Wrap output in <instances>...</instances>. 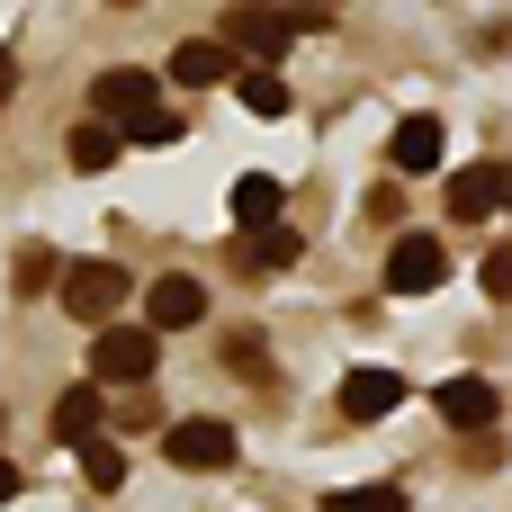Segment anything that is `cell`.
<instances>
[{
    "label": "cell",
    "instance_id": "1",
    "mask_svg": "<svg viewBox=\"0 0 512 512\" xmlns=\"http://www.w3.org/2000/svg\"><path fill=\"white\" fill-rule=\"evenodd\" d=\"M333 27V9H252V0H234L225 18H216V45L243 63V72H279V54L297 45V36H324Z\"/></svg>",
    "mask_w": 512,
    "mask_h": 512
},
{
    "label": "cell",
    "instance_id": "2",
    "mask_svg": "<svg viewBox=\"0 0 512 512\" xmlns=\"http://www.w3.org/2000/svg\"><path fill=\"white\" fill-rule=\"evenodd\" d=\"M153 369H162V342H153L144 324H126V315H117V324H99V333H90V387H99V396H108V387H144Z\"/></svg>",
    "mask_w": 512,
    "mask_h": 512
},
{
    "label": "cell",
    "instance_id": "3",
    "mask_svg": "<svg viewBox=\"0 0 512 512\" xmlns=\"http://www.w3.org/2000/svg\"><path fill=\"white\" fill-rule=\"evenodd\" d=\"M162 108V72H135V63H108L99 81H90V117L126 144V126H144Z\"/></svg>",
    "mask_w": 512,
    "mask_h": 512
},
{
    "label": "cell",
    "instance_id": "4",
    "mask_svg": "<svg viewBox=\"0 0 512 512\" xmlns=\"http://www.w3.org/2000/svg\"><path fill=\"white\" fill-rule=\"evenodd\" d=\"M54 288H63V306L99 333V324H117V315H126V288H135V279H126L117 261H63V279H54Z\"/></svg>",
    "mask_w": 512,
    "mask_h": 512
},
{
    "label": "cell",
    "instance_id": "5",
    "mask_svg": "<svg viewBox=\"0 0 512 512\" xmlns=\"http://www.w3.org/2000/svg\"><path fill=\"white\" fill-rule=\"evenodd\" d=\"M234 423H216V414H189V423H171L162 432V459L171 468H189V477H216V468H234Z\"/></svg>",
    "mask_w": 512,
    "mask_h": 512
},
{
    "label": "cell",
    "instance_id": "6",
    "mask_svg": "<svg viewBox=\"0 0 512 512\" xmlns=\"http://www.w3.org/2000/svg\"><path fill=\"white\" fill-rule=\"evenodd\" d=\"M441 279H450L441 234H396V243H387V297H432Z\"/></svg>",
    "mask_w": 512,
    "mask_h": 512
},
{
    "label": "cell",
    "instance_id": "7",
    "mask_svg": "<svg viewBox=\"0 0 512 512\" xmlns=\"http://www.w3.org/2000/svg\"><path fill=\"white\" fill-rule=\"evenodd\" d=\"M396 405H405V378H396V369H378V360H369V369H351V378L333 387V414H342V423H387Z\"/></svg>",
    "mask_w": 512,
    "mask_h": 512
},
{
    "label": "cell",
    "instance_id": "8",
    "mask_svg": "<svg viewBox=\"0 0 512 512\" xmlns=\"http://www.w3.org/2000/svg\"><path fill=\"white\" fill-rule=\"evenodd\" d=\"M432 414H441L450 432L486 441V432H495V414H504V396H495V378H450V387H432Z\"/></svg>",
    "mask_w": 512,
    "mask_h": 512
},
{
    "label": "cell",
    "instance_id": "9",
    "mask_svg": "<svg viewBox=\"0 0 512 512\" xmlns=\"http://www.w3.org/2000/svg\"><path fill=\"white\" fill-rule=\"evenodd\" d=\"M198 315H207V288H198L189 270H171V279L144 288V333H153V342H162V333H189Z\"/></svg>",
    "mask_w": 512,
    "mask_h": 512
},
{
    "label": "cell",
    "instance_id": "10",
    "mask_svg": "<svg viewBox=\"0 0 512 512\" xmlns=\"http://www.w3.org/2000/svg\"><path fill=\"white\" fill-rule=\"evenodd\" d=\"M495 207H512V162H468V171H450V216L486 225Z\"/></svg>",
    "mask_w": 512,
    "mask_h": 512
},
{
    "label": "cell",
    "instance_id": "11",
    "mask_svg": "<svg viewBox=\"0 0 512 512\" xmlns=\"http://www.w3.org/2000/svg\"><path fill=\"white\" fill-rule=\"evenodd\" d=\"M297 261H306V234H297V225L234 234V270H243V279H270V270H297Z\"/></svg>",
    "mask_w": 512,
    "mask_h": 512
},
{
    "label": "cell",
    "instance_id": "12",
    "mask_svg": "<svg viewBox=\"0 0 512 512\" xmlns=\"http://www.w3.org/2000/svg\"><path fill=\"white\" fill-rule=\"evenodd\" d=\"M162 72H171L180 90H216V81H234L243 63H234L216 36H189V45H171V63H162Z\"/></svg>",
    "mask_w": 512,
    "mask_h": 512
},
{
    "label": "cell",
    "instance_id": "13",
    "mask_svg": "<svg viewBox=\"0 0 512 512\" xmlns=\"http://www.w3.org/2000/svg\"><path fill=\"white\" fill-rule=\"evenodd\" d=\"M225 207H234V225H243V234H270V225H288V189H279L270 171H243Z\"/></svg>",
    "mask_w": 512,
    "mask_h": 512
},
{
    "label": "cell",
    "instance_id": "14",
    "mask_svg": "<svg viewBox=\"0 0 512 512\" xmlns=\"http://www.w3.org/2000/svg\"><path fill=\"white\" fill-rule=\"evenodd\" d=\"M387 162H396L405 180H432V171H441V117H405V126L387 135Z\"/></svg>",
    "mask_w": 512,
    "mask_h": 512
},
{
    "label": "cell",
    "instance_id": "15",
    "mask_svg": "<svg viewBox=\"0 0 512 512\" xmlns=\"http://www.w3.org/2000/svg\"><path fill=\"white\" fill-rule=\"evenodd\" d=\"M99 414H108V396H99L90 378H81V387H63V396H54V441H63V450L99 441Z\"/></svg>",
    "mask_w": 512,
    "mask_h": 512
},
{
    "label": "cell",
    "instance_id": "16",
    "mask_svg": "<svg viewBox=\"0 0 512 512\" xmlns=\"http://www.w3.org/2000/svg\"><path fill=\"white\" fill-rule=\"evenodd\" d=\"M54 279H63L54 243H18V252H9V297H45Z\"/></svg>",
    "mask_w": 512,
    "mask_h": 512
},
{
    "label": "cell",
    "instance_id": "17",
    "mask_svg": "<svg viewBox=\"0 0 512 512\" xmlns=\"http://www.w3.org/2000/svg\"><path fill=\"white\" fill-rule=\"evenodd\" d=\"M234 99H243V108H252V117H288V108H297V99H288V81H279V72H234Z\"/></svg>",
    "mask_w": 512,
    "mask_h": 512
},
{
    "label": "cell",
    "instance_id": "18",
    "mask_svg": "<svg viewBox=\"0 0 512 512\" xmlns=\"http://www.w3.org/2000/svg\"><path fill=\"white\" fill-rule=\"evenodd\" d=\"M63 144H72V171H108V162H117V153H126V144H117V135H108V126H99V117H81V126H72V135H63Z\"/></svg>",
    "mask_w": 512,
    "mask_h": 512
},
{
    "label": "cell",
    "instance_id": "19",
    "mask_svg": "<svg viewBox=\"0 0 512 512\" xmlns=\"http://www.w3.org/2000/svg\"><path fill=\"white\" fill-rule=\"evenodd\" d=\"M81 486H90V495H117V486H126V450H117V441H81Z\"/></svg>",
    "mask_w": 512,
    "mask_h": 512
},
{
    "label": "cell",
    "instance_id": "20",
    "mask_svg": "<svg viewBox=\"0 0 512 512\" xmlns=\"http://www.w3.org/2000/svg\"><path fill=\"white\" fill-rule=\"evenodd\" d=\"M324 512H405V486H342L324 495Z\"/></svg>",
    "mask_w": 512,
    "mask_h": 512
},
{
    "label": "cell",
    "instance_id": "21",
    "mask_svg": "<svg viewBox=\"0 0 512 512\" xmlns=\"http://www.w3.org/2000/svg\"><path fill=\"white\" fill-rule=\"evenodd\" d=\"M225 369L234 378H270V342L261 333H225Z\"/></svg>",
    "mask_w": 512,
    "mask_h": 512
},
{
    "label": "cell",
    "instance_id": "22",
    "mask_svg": "<svg viewBox=\"0 0 512 512\" xmlns=\"http://www.w3.org/2000/svg\"><path fill=\"white\" fill-rule=\"evenodd\" d=\"M189 126H180V108H153L144 126H126V144H144V153H162V144H180Z\"/></svg>",
    "mask_w": 512,
    "mask_h": 512
},
{
    "label": "cell",
    "instance_id": "23",
    "mask_svg": "<svg viewBox=\"0 0 512 512\" xmlns=\"http://www.w3.org/2000/svg\"><path fill=\"white\" fill-rule=\"evenodd\" d=\"M477 279H486V297H495V306H512V243L486 252V270H477Z\"/></svg>",
    "mask_w": 512,
    "mask_h": 512
},
{
    "label": "cell",
    "instance_id": "24",
    "mask_svg": "<svg viewBox=\"0 0 512 512\" xmlns=\"http://www.w3.org/2000/svg\"><path fill=\"white\" fill-rule=\"evenodd\" d=\"M369 225H405V189H396V180L369 189Z\"/></svg>",
    "mask_w": 512,
    "mask_h": 512
},
{
    "label": "cell",
    "instance_id": "25",
    "mask_svg": "<svg viewBox=\"0 0 512 512\" xmlns=\"http://www.w3.org/2000/svg\"><path fill=\"white\" fill-rule=\"evenodd\" d=\"M9 90H18V54L0 45V99H9Z\"/></svg>",
    "mask_w": 512,
    "mask_h": 512
},
{
    "label": "cell",
    "instance_id": "26",
    "mask_svg": "<svg viewBox=\"0 0 512 512\" xmlns=\"http://www.w3.org/2000/svg\"><path fill=\"white\" fill-rule=\"evenodd\" d=\"M9 495H18V468H9V459H0V504H9Z\"/></svg>",
    "mask_w": 512,
    "mask_h": 512
}]
</instances>
